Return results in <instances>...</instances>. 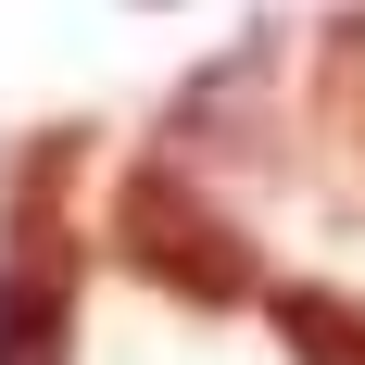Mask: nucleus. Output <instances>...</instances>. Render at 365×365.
Returning <instances> with one entry per match:
<instances>
[{
  "instance_id": "f257e3e1",
  "label": "nucleus",
  "mask_w": 365,
  "mask_h": 365,
  "mask_svg": "<svg viewBox=\"0 0 365 365\" xmlns=\"http://www.w3.org/2000/svg\"><path fill=\"white\" fill-rule=\"evenodd\" d=\"M76 177H88V126H38L0 164V365H76V315H88Z\"/></svg>"
},
{
  "instance_id": "7ed1b4c3",
  "label": "nucleus",
  "mask_w": 365,
  "mask_h": 365,
  "mask_svg": "<svg viewBox=\"0 0 365 365\" xmlns=\"http://www.w3.org/2000/svg\"><path fill=\"white\" fill-rule=\"evenodd\" d=\"M277 63H290V26H252L240 51H215V63L164 101V164L202 177L215 151H252V139H264V88H277Z\"/></svg>"
},
{
  "instance_id": "20e7f679",
  "label": "nucleus",
  "mask_w": 365,
  "mask_h": 365,
  "mask_svg": "<svg viewBox=\"0 0 365 365\" xmlns=\"http://www.w3.org/2000/svg\"><path fill=\"white\" fill-rule=\"evenodd\" d=\"M264 328H277L290 365H365V302L328 290V277H277L264 290Z\"/></svg>"
},
{
  "instance_id": "f03ea898",
  "label": "nucleus",
  "mask_w": 365,
  "mask_h": 365,
  "mask_svg": "<svg viewBox=\"0 0 365 365\" xmlns=\"http://www.w3.org/2000/svg\"><path fill=\"white\" fill-rule=\"evenodd\" d=\"M101 240H113V264H126V277H151V290L189 302V315H240V302L277 290V277H264V252H252V227L227 215L189 164H164V151H139V164L113 177Z\"/></svg>"
}]
</instances>
